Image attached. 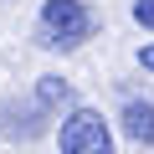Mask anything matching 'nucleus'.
I'll return each instance as SVG.
<instances>
[{
    "mask_svg": "<svg viewBox=\"0 0 154 154\" xmlns=\"http://www.w3.org/2000/svg\"><path fill=\"white\" fill-rule=\"evenodd\" d=\"M36 103H41L46 113L67 108V103H72V82H62V77H41V82H36Z\"/></svg>",
    "mask_w": 154,
    "mask_h": 154,
    "instance_id": "39448f33",
    "label": "nucleus"
},
{
    "mask_svg": "<svg viewBox=\"0 0 154 154\" xmlns=\"http://www.w3.org/2000/svg\"><path fill=\"white\" fill-rule=\"evenodd\" d=\"M57 144H62V154H113L108 123H103V113H93V108H72V113L62 118Z\"/></svg>",
    "mask_w": 154,
    "mask_h": 154,
    "instance_id": "f03ea898",
    "label": "nucleus"
},
{
    "mask_svg": "<svg viewBox=\"0 0 154 154\" xmlns=\"http://www.w3.org/2000/svg\"><path fill=\"white\" fill-rule=\"evenodd\" d=\"M46 128V108L41 103H0V134H11V139H36Z\"/></svg>",
    "mask_w": 154,
    "mask_h": 154,
    "instance_id": "7ed1b4c3",
    "label": "nucleus"
},
{
    "mask_svg": "<svg viewBox=\"0 0 154 154\" xmlns=\"http://www.w3.org/2000/svg\"><path fill=\"white\" fill-rule=\"evenodd\" d=\"M134 21L144 31H154V0H134Z\"/></svg>",
    "mask_w": 154,
    "mask_h": 154,
    "instance_id": "423d86ee",
    "label": "nucleus"
},
{
    "mask_svg": "<svg viewBox=\"0 0 154 154\" xmlns=\"http://www.w3.org/2000/svg\"><path fill=\"white\" fill-rule=\"evenodd\" d=\"M123 134L134 144H154V103H123Z\"/></svg>",
    "mask_w": 154,
    "mask_h": 154,
    "instance_id": "20e7f679",
    "label": "nucleus"
},
{
    "mask_svg": "<svg viewBox=\"0 0 154 154\" xmlns=\"http://www.w3.org/2000/svg\"><path fill=\"white\" fill-rule=\"evenodd\" d=\"M139 62H144V72H154V41H144V46H139Z\"/></svg>",
    "mask_w": 154,
    "mask_h": 154,
    "instance_id": "0eeeda50",
    "label": "nucleus"
},
{
    "mask_svg": "<svg viewBox=\"0 0 154 154\" xmlns=\"http://www.w3.org/2000/svg\"><path fill=\"white\" fill-rule=\"evenodd\" d=\"M93 31H98V16L82 0H46L41 5V46H51V51L82 46Z\"/></svg>",
    "mask_w": 154,
    "mask_h": 154,
    "instance_id": "f257e3e1",
    "label": "nucleus"
}]
</instances>
